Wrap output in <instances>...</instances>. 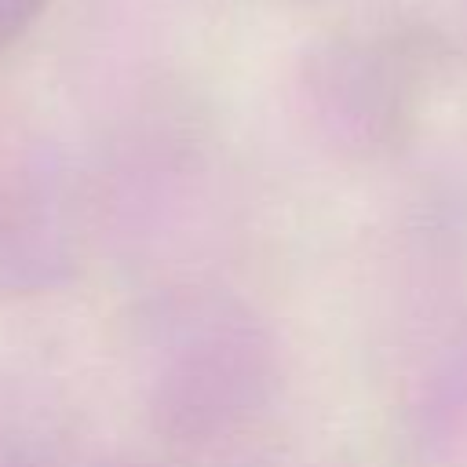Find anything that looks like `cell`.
<instances>
[{"label": "cell", "instance_id": "obj_1", "mask_svg": "<svg viewBox=\"0 0 467 467\" xmlns=\"http://www.w3.org/2000/svg\"><path fill=\"white\" fill-rule=\"evenodd\" d=\"M135 383L150 427L182 452H219L255 416L266 347L219 292H171L135 332Z\"/></svg>", "mask_w": 467, "mask_h": 467}, {"label": "cell", "instance_id": "obj_2", "mask_svg": "<svg viewBox=\"0 0 467 467\" xmlns=\"http://www.w3.org/2000/svg\"><path fill=\"white\" fill-rule=\"evenodd\" d=\"M80 263V219L69 193L26 168H0V299L62 288Z\"/></svg>", "mask_w": 467, "mask_h": 467}, {"label": "cell", "instance_id": "obj_3", "mask_svg": "<svg viewBox=\"0 0 467 467\" xmlns=\"http://www.w3.org/2000/svg\"><path fill=\"white\" fill-rule=\"evenodd\" d=\"M99 467H146V463H135V460H106Z\"/></svg>", "mask_w": 467, "mask_h": 467}]
</instances>
